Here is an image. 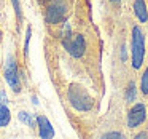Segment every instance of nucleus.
<instances>
[{
	"label": "nucleus",
	"mask_w": 148,
	"mask_h": 139,
	"mask_svg": "<svg viewBox=\"0 0 148 139\" xmlns=\"http://www.w3.org/2000/svg\"><path fill=\"white\" fill-rule=\"evenodd\" d=\"M67 99L69 104L73 107L75 110H80V112H88V110L92 109V104L94 99L89 96L86 90L80 85H75L72 83L67 90Z\"/></svg>",
	"instance_id": "1"
},
{
	"label": "nucleus",
	"mask_w": 148,
	"mask_h": 139,
	"mask_svg": "<svg viewBox=\"0 0 148 139\" xmlns=\"http://www.w3.org/2000/svg\"><path fill=\"white\" fill-rule=\"evenodd\" d=\"M3 77L5 82L8 83V86L14 91V93H19L21 91V82H23V71H19L18 67L16 58L13 55H8L5 59L3 64Z\"/></svg>",
	"instance_id": "2"
},
{
	"label": "nucleus",
	"mask_w": 148,
	"mask_h": 139,
	"mask_svg": "<svg viewBox=\"0 0 148 139\" xmlns=\"http://www.w3.org/2000/svg\"><path fill=\"white\" fill-rule=\"evenodd\" d=\"M131 55H132V67L140 69L145 58V35L138 26L132 27V40H131Z\"/></svg>",
	"instance_id": "3"
},
{
	"label": "nucleus",
	"mask_w": 148,
	"mask_h": 139,
	"mask_svg": "<svg viewBox=\"0 0 148 139\" xmlns=\"http://www.w3.org/2000/svg\"><path fill=\"white\" fill-rule=\"evenodd\" d=\"M62 37V46L73 58H81L86 53V40L81 34H65Z\"/></svg>",
	"instance_id": "4"
},
{
	"label": "nucleus",
	"mask_w": 148,
	"mask_h": 139,
	"mask_svg": "<svg viewBox=\"0 0 148 139\" xmlns=\"http://www.w3.org/2000/svg\"><path fill=\"white\" fill-rule=\"evenodd\" d=\"M69 15V3L67 0H51L46 8V23L48 24H61L65 21Z\"/></svg>",
	"instance_id": "5"
},
{
	"label": "nucleus",
	"mask_w": 148,
	"mask_h": 139,
	"mask_svg": "<svg viewBox=\"0 0 148 139\" xmlns=\"http://www.w3.org/2000/svg\"><path fill=\"white\" fill-rule=\"evenodd\" d=\"M145 118H147V107H145V104L137 102L131 107V110L127 113V126L131 129L137 128L138 125H142L145 122Z\"/></svg>",
	"instance_id": "6"
},
{
	"label": "nucleus",
	"mask_w": 148,
	"mask_h": 139,
	"mask_svg": "<svg viewBox=\"0 0 148 139\" xmlns=\"http://www.w3.org/2000/svg\"><path fill=\"white\" fill-rule=\"evenodd\" d=\"M35 122H37V126H38L40 138H43V139H53L54 138V128H53L51 122H49L45 115H37Z\"/></svg>",
	"instance_id": "7"
},
{
	"label": "nucleus",
	"mask_w": 148,
	"mask_h": 139,
	"mask_svg": "<svg viewBox=\"0 0 148 139\" xmlns=\"http://www.w3.org/2000/svg\"><path fill=\"white\" fill-rule=\"evenodd\" d=\"M134 15L137 16V19L140 23H147L148 21V10L145 0H134Z\"/></svg>",
	"instance_id": "8"
},
{
	"label": "nucleus",
	"mask_w": 148,
	"mask_h": 139,
	"mask_svg": "<svg viewBox=\"0 0 148 139\" xmlns=\"http://www.w3.org/2000/svg\"><path fill=\"white\" fill-rule=\"evenodd\" d=\"M11 122V112L7 107V104L0 102V128H5L8 126Z\"/></svg>",
	"instance_id": "9"
},
{
	"label": "nucleus",
	"mask_w": 148,
	"mask_h": 139,
	"mask_svg": "<svg viewBox=\"0 0 148 139\" xmlns=\"http://www.w3.org/2000/svg\"><path fill=\"white\" fill-rule=\"evenodd\" d=\"M18 118H19V122L26 123L27 126H30V128H34V125H35V118L32 117V113L26 112V110H21V112L18 113Z\"/></svg>",
	"instance_id": "10"
},
{
	"label": "nucleus",
	"mask_w": 148,
	"mask_h": 139,
	"mask_svg": "<svg viewBox=\"0 0 148 139\" xmlns=\"http://www.w3.org/2000/svg\"><path fill=\"white\" fill-rule=\"evenodd\" d=\"M135 98H137V88H135L134 82H131L127 85V88H126V101L127 102H134Z\"/></svg>",
	"instance_id": "11"
},
{
	"label": "nucleus",
	"mask_w": 148,
	"mask_h": 139,
	"mask_svg": "<svg viewBox=\"0 0 148 139\" xmlns=\"http://www.w3.org/2000/svg\"><path fill=\"white\" fill-rule=\"evenodd\" d=\"M30 37H32V27L30 26H27V29H26V37H24V56H29V46H30Z\"/></svg>",
	"instance_id": "12"
},
{
	"label": "nucleus",
	"mask_w": 148,
	"mask_h": 139,
	"mask_svg": "<svg viewBox=\"0 0 148 139\" xmlns=\"http://www.w3.org/2000/svg\"><path fill=\"white\" fill-rule=\"evenodd\" d=\"M140 91L145 96H148V67L145 69L143 75H142V78H140Z\"/></svg>",
	"instance_id": "13"
},
{
	"label": "nucleus",
	"mask_w": 148,
	"mask_h": 139,
	"mask_svg": "<svg viewBox=\"0 0 148 139\" xmlns=\"http://www.w3.org/2000/svg\"><path fill=\"white\" fill-rule=\"evenodd\" d=\"M11 5H13V10H14V13H16V18H18V21H23V8H21V2L19 0H11Z\"/></svg>",
	"instance_id": "14"
},
{
	"label": "nucleus",
	"mask_w": 148,
	"mask_h": 139,
	"mask_svg": "<svg viewBox=\"0 0 148 139\" xmlns=\"http://www.w3.org/2000/svg\"><path fill=\"white\" fill-rule=\"evenodd\" d=\"M102 138H103V139H110V138H118V139H121L123 134H121V133H118V131H112V133H105Z\"/></svg>",
	"instance_id": "15"
},
{
	"label": "nucleus",
	"mask_w": 148,
	"mask_h": 139,
	"mask_svg": "<svg viewBox=\"0 0 148 139\" xmlns=\"http://www.w3.org/2000/svg\"><path fill=\"white\" fill-rule=\"evenodd\" d=\"M0 102L8 104V96H7V93H5L3 90H0Z\"/></svg>",
	"instance_id": "16"
},
{
	"label": "nucleus",
	"mask_w": 148,
	"mask_h": 139,
	"mask_svg": "<svg viewBox=\"0 0 148 139\" xmlns=\"http://www.w3.org/2000/svg\"><path fill=\"white\" fill-rule=\"evenodd\" d=\"M126 58H127V53H126V46H123V48H121V59H123V61H126Z\"/></svg>",
	"instance_id": "17"
},
{
	"label": "nucleus",
	"mask_w": 148,
	"mask_h": 139,
	"mask_svg": "<svg viewBox=\"0 0 148 139\" xmlns=\"http://www.w3.org/2000/svg\"><path fill=\"white\" fill-rule=\"evenodd\" d=\"M147 133H138V134L137 136H135V139H142V138H147Z\"/></svg>",
	"instance_id": "18"
},
{
	"label": "nucleus",
	"mask_w": 148,
	"mask_h": 139,
	"mask_svg": "<svg viewBox=\"0 0 148 139\" xmlns=\"http://www.w3.org/2000/svg\"><path fill=\"white\" fill-rule=\"evenodd\" d=\"M32 102H34V104H35V106H38V99H37V98H35V96H32Z\"/></svg>",
	"instance_id": "19"
},
{
	"label": "nucleus",
	"mask_w": 148,
	"mask_h": 139,
	"mask_svg": "<svg viewBox=\"0 0 148 139\" xmlns=\"http://www.w3.org/2000/svg\"><path fill=\"white\" fill-rule=\"evenodd\" d=\"M112 3H119V0H110Z\"/></svg>",
	"instance_id": "20"
},
{
	"label": "nucleus",
	"mask_w": 148,
	"mask_h": 139,
	"mask_svg": "<svg viewBox=\"0 0 148 139\" xmlns=\"http://www.w3.org/2000/svg\"><path fill=\"white\" fill-rule=\"evenodd\" d=\"M0 39H2V30H0Z\"/></svg>",
	"instance_id": "21"
}]
</instances>
